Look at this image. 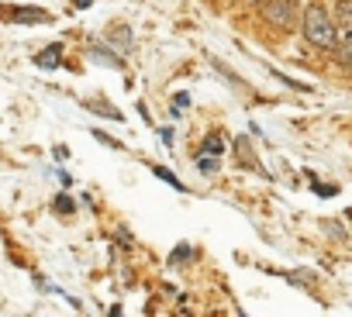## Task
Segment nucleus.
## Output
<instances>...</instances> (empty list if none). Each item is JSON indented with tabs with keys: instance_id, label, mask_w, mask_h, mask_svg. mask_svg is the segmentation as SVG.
<instances>
[{
	"instance_id": "7",
	"label": "nucleus",
	"mask_w": 352,
	"mask_h": 317,
	"mask_svg": "<svg viewBox=\"0 0 352 317\" xmlns=\"http://www.w3.org/2000/svg\"><path fill=\"white\" fill-rule=\"evenodd\" d=\"M59 52H63L59 45H52V49H45V52H42V59H38V66H52V62H59Z\"/></svg>"
},
{
	"instance_id": "6",
	"label": "nucleus",
	"mask_w": 352,
	"mask_h": 317,
	"mask_svg": "<svg viewBox=\"0 0 352 317\" xmlns=\"http://www.w3.org/2000/svg\"><path fill=\"white\" fill-rule=\"evenodd\" d=\"M218 169V158L211 152H201V173H214Z\"/></svg>"
},
{
	"instance_id": "2",
	"label": "nucleus",
	"mask_w": 352,
	"mask_h": 317,
	"mask_svg": "<svg viewBox=\"0 0 352 317\" xmlns=\"http://www.w3.org/2000/svg\"><path fill=\"white\" fill-rule=\"evenodd\" d=\"M263 21L287 32L297 25V4L294 0H263Z\"/></svg>"
},
{
	"instance_id": "1",
	"label": "nucleus",
	"mask_w": 352,
	"mask_h": 317,
	"mask_svg": "<svg viewBox=\"0 0 352 317\" xmlns=\"http://www.w3.org/2000/svg\"><path fill=\"white\" fill-rule=\"evenodd\" d=\"M304 38L318 49H335L338 42V25L331 21V14L321 8V4H311L304 8Z\"/></svg>"
},
{
	"instance_id": "4",
	"label": "nucleus",
	"mask_w": 352,
	"mask_h": 317,
	"mask_svg": "<svg viewBox=\"0 0 352 317\" xmlns=\"http://www.w3.org/2000/svg\"><path fill=\"white\" fill-rule=\"evenodd\" d=\"M338 32L352 35V0H338Z\"/></svg>"
},
{
	"instance_id": "3",
	"label": "nucleus",
	"mask_w": 352,
	"mask_h": 317,
	"mask_svg": "<svg viewBox=\"0 0 352 317\" xmlns=\"http://www.w3.org/2000/svg\"><path fill=\"white\" fill-rule=\"evenodd\" d=\"M335 52H338V62L352 73V35L338 32V42H335Z\"/></svg>"
},
{
	"instance_id": "5",
	"label": "nucleus",
	"mask_w": 352,
	"mask_h": 317,
	"mask_svg": "<svg viewBox=\"0 0 352 317\" xmlns=\"http://www.w3.org/2000/svg\"><path fill=\"white\" fill-rule=\"evenodd\" d=\"M201 152H211V155L225 152V138H221V134H208V141H204V148H201Z\"/></svg>"
}]
</instances>
